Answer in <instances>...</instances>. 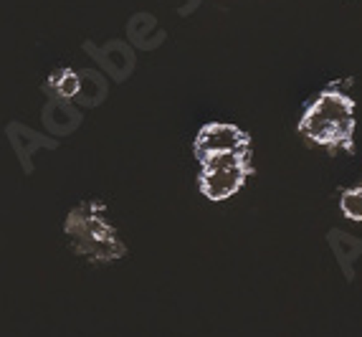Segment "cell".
Segmentation results:
<instances>
[{
	"label": "cell",
	"mask_w": 362,
	"mask_h": 337,
	"mask_svg": "<svg viewBox=\"0 0 362 337\" xmlns=\"http://www.w3.org/2000/svg\"><path fill=\"white\" fill-rule=\"evenodd\" d=\"M299 130L307 139L325 147H352L355 102L337 86L325 89L304 109Z\"/></svg>",
	"instance_id": "obj_1"
},
{
	"label": "cell",
	"mask_w": 362,
	"mask_h": 337,
	"mask_svg": "<svg viewBox=\"0 0 362 337\" xmlns=\"http://www.w3.org/2000/svg\"><path fill=\"white\" fill-rule=\"evenodd\" d=\"M223 152H251V137L241 127L228 125V122H213L198 132L195 139V155L198 160H206L211 155H223Z\"/></svg>",
	"instance_id": "obj_3"
},
{
	"label": "cell",
	"mask_w": 362,
	"mask_h": 337,
	"mask_svg": "<svg viewBox=\"0 0 362 337\" xmlns=\"http://www.w3.org/2000/svg\"><path fill=\"white\" fill-rule=\"evenodd\" d=\"M342 213L352 221H362V188L344 190L342 195Z\"/></svg>",
	"instance_id": "obj_4"
},
{
	"label": "cell",
	"mask_w": 362,
	"mask_h": 337,
	"mask_svg": "<svg viewBox=\"0 0 362 337\" xmlns=\"http://www.w3.org/2000/svg\"><path fill=\"white\" fill-rule=\"evenodd\" d=\"M251 175V152H223L200 160V190L211 200L230 198Z\"/></svg>",
	"instance_id": "obj_2"
}]
</instances>
